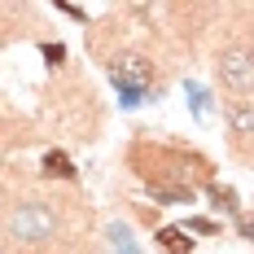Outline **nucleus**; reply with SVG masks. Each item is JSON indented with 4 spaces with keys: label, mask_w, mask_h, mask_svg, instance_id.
<instances>
[{
    "label": "nucleus",
    "mask_w": 254,
    "mask_h": 254,
    "mask_svg": "<svg viewBox=\"0 0 254 254\" xmlns=\"http://www.w3.org/2000/svg\"><path fill=\"white\" fill-rule=\"evenodd\" d=\"M153 241H158L167 254H193V237H189L184 228H176V224L158 228V232H153Z\"/></svg>",
    "instance_id": "obj_7"
},
{
    "label": "nucleus",
    "mask_w": 254,
    "mask_h": 254,
    "mask_svg": "<svg viewBox=\"0 0 254 254\" xmlns=\"http://www.w3.org/2000/svg\"><path fill=\"white\" fill-rule=\"evenodd\" d=\"M210 75L224 92V105H254V49H250V26L246 22L219 40Z\"/></svg>",
    "instance_id": "obj_3"
},
{
    "label": "nucleus",
    "mask_w": 254,
    "mask_h": 254,
    "mask_svg": "<svg viewBox=\"0 0 254 254\" xmlns=\"http://www.w3.org/2000/svg\"><path fill=\"white\" fill-rule=\"evenodd\" d=\"M40 180L44 184H75V162L66 149H49L40 162Z\"/></svg>",
    "instance_id": "obj_5"
},
{
    "label": "nucleus",
    "mask_w": 254,
    "mask_h": 254,
    "mask_svg": "<svg viewBox=\"0 0 254 254\" xmlns=\"http://www.w3.org/2000/svg\"><path fill=\"white\" fill-rule=\"evenodd\" d=\"M123 162L145 184V193L162 206H193L197 193L215 180V158L210 153H202L197 145H184V140L153 136V131H136L127 140Z\"/></svg>",
    "instance_id": "obj_2"
},
{
    "label": "nucleus",
    "mask_w": 254,
    "mask_h": 254,
    "mask_svg": "<svg viewBox=\"0 0 254 254\" xmlns=\"http://www.w3.org/2000/svg\"><path fill=\"white\" fill-rule=\"evenodd\" d=\"M92 206L83 193L13 176L0 189V254H88Z\"/></svg>",
    "instance_id": "obj_1"
},
{
    "label": "nucleus",
    "mask_w": 254,
    "mask_h": 254,
    "mask_svg": "<svg viewBox=\"0 0 254 254\" xmlns=\"http://www.w3.org/2000/svg\"><path fill=\"white\" fill-rule=\"evenodd\" d=\"M40 49H44V57H49V62H57V66L66 62V49H62V44H40Z\"/></svg>",
    "instance_id": "obj_9"
},
{
    "label": "nucleus",
    "mask_w": 254,
    "mask_h": 254,
    "mask_svg": "<svg viewBox=\"0 0 254 254\" xmlns=\"http://www.w3.org/2000/svg\"><path fill=\"white\" fill-rule=\"evenodd\" d=\"M228 119V140L241 162H250V136H254V105H224Z\"/></svg>",
    "instance_id": "obj_4"
},
{
    "label": "nucleus",
    "mask_w": 254,
    "mask_h": 254,
    "mask_svg": "<svg viewBox=\"0 0 254 254\" xmlns=\"http://www.w3.org/2000/svg\"><path fill=\"white\" fill-rule=\"evenodd\" d=\"M184 232H189V237H193V232H202V237H219V224H215V219H189V224H184Z\"/></svg>",
    "instance_id": "obj_8"
},
{
    "label": "nucleus",
    "mask_w": 254,
    "mask_h": 254,
    "mask_svg": "<svg viewBox=\"0 0 254 254\" xmlns=\"http://www.w3.org/2000/svg\"><path fill=\"white\" fill-rule=\"evenodd\" d=\"M206 193H210L215 210H224V215H237V228H241V232H250V224H246V210H241V202H237V193H232L228 184L210 180V184H206Z\"/></svg>",
    "instance_id": "obj_6"
}]
</instances>
